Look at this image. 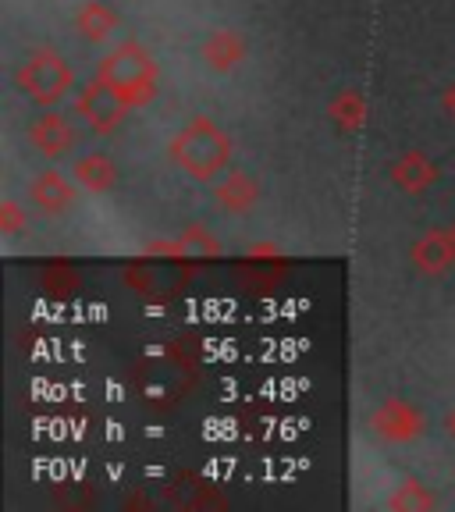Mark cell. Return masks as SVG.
<instances>
[{
	"mask_svg": "<svg viewBox=\"0 0 455 512\" xmlns=\"http://www.w3.org/2000/svg\"><path fill=\"white\" fill-rule=\"evenodd\" d=\"M239 54H242V43L235 40V32H217L214 40L207 43V57H210V64H217V68L235 64Z\"/></svg>",
	"mask_w": 455,
	"mask_h": 512,
	"instance_id": "cell-8",
	"label": "cell"
},
{
	"mask_svg": "<svg viewBox=\"0 0 455 512\" xmlns=\"http://www.w3.org/2000/svg\"><path fill=\"white\" fill-rule=\"evenodd\" d=\"M32 143L40 146L47 157H57V153H64L75 143V128L68 125V118H61V114H43V118L32 125Z\"/></svg>",
	"mask_w": 455,
	"mask_h": 512,
	"instance_id": "cell-4",
	"label": "cell"
},
{
	"mask_svg": "<svg viewBox=\"0 0 455 512\" xmlns=\"http://www.w3.org/2000/svg\"><path fill=\"white\" fill-rule=\"evenodd\" d=\"M100 82H107L111 89H118L128 104L136 100V89H150V57L139 47H121L118 54H111L100 68Z\"/></svg>",
	"mask_w": 455,
	"mask_h": 512,
	"instance_id": "cell-2",
	"label": "cell"
},
{
	"mask_svg": "<svg viewBox=\"0 0 455 512\" xmlns=\"http://www.w3.org/2000/svg\"><path fill=\"white\" fill-rule=\"evenodd\" d=\"M125 104H128V100L118 93V89H111L107 82H96V86H89L86 93H82L79 111L89 118V125L100 128V132H107V128H114L121 121Z\"/></svg>",
	"mask_w": 455,
	"mask_h": 512,
	"instance_id": "cell-3",
	"label": "cell"
},
{
	"mask_svg": "<svg viewBox=\"0 0 455 512\" xmlns=\"http://www.w3.org/2000/svg\"><path fill=\"white\" fill-rule=\"evenodd\" d=\"M388 413L395 416L392 424H388V420H377V424H381V431L388 434V438H409V434H416V416L409 413L406 406H388Z\"/></svg>",
	"mask_w": 455,
	"mask_h": 512,
	"instance_id": "cell-9",
	"label": "cell"
},
{
	"mask_svg": "<svg viewBox=\"0 0 455 512\" xmlns=\"http://www.w3.org/2000/svg\"><path fill=\"white\" fill-rule=\"evenodd\" d=\"M75 175H79V182L86 185V189H107V185L114 182L111 160H104V157L79 160V164H75Z\"/></svg>",
	"mask_w": 455,
	"mask_h": 512,
	"instance_id": "cell-7",
	"label": "cell"
},
{
	"mask_svg": "<svg viewBox=\"0 0 455 512\" xmlns=\"http://www.w3.org/2000/svg\"><path fill=\"white\" fill-rule=\"evenodd\" d=\"M32 192H36V200H40L43 210H68V203L75 200L72 185L64 182L61 175H54V171H43L40 182L32 185Z\"/></svg>",
	"mask_w": 455,
	"mask_h": 512,
	"instance_id": "cell-5",
	"label": "cell"
},
{
	"mask_svg": "<svg viewBox=\"0 0 455 512\" xmlns=\"http://www.w3.org/2000/svg\"><path fill=\"white\" fill-rule=\"evenodd\" d=\"M448 104H452V111H455V93H452V96H448Z\"/></svg>",
	"mask_w": 455,
	"mask_h": 512,
	"instance_id": "cell-12",
	"label": "cell"
},
{
	"mask_svg": "<svg viewBox=\"0 0 455 512\" xmlns=\"http://www.w3.org/2000/svg\"><path fill=\"white\" fill-rule=\"evenodd\" d=\"M452 256H455V239L431 235V239L420 242V249H416V264L424 267V271H441V267H448Z\"/></svg>",
	"mask_w": 455,
	"mask_h": 512,
	"instance_id": "cell-6",
	"label": "cell"
},
{
	"mask_svg": "<svg viewBox=\"0 0 455 512\" xmlns=\"http://www.w3.org/2000/svg\"><path fill=\"white\" fill-rule=\"evenodd\" d=\"M18 82H22V89L32 96V100L50 104V100H57L64 89L72 86V72L64 68V61L57 54H47V50H40V54L29 57V64L22 68Z\"/></svg>",
	"mask_w": 455,
	"mask_h": 512,
	"instance_id": "cell-1",
	"label": "cell"
},
{
	"mask_svg": "<svg viewBox=\"0 0 455 512\" xmlns=\"http://www.w3.org/2000/svg\"><path fill=\"white\" fill-rule=\"evenodd\" d=\"M114 25H118V22H114L104 8H86V15H82V29L89 32V40H104Z\"/></svg>",
	"mask_w": 455,
	"mask_h": 512,
	"instance_id": "cell-10",
	"label": "cell"
},
{
	"mask_svg": "<svg viewBox=\"0 0 455 512\" xmlns=\"http://www.w3.org/2000/svg\"><path fill=\"white\" fill-rule=\"evenodd\" d=\"M221 200L224 203L232 200V207H246V203L253 200V185H249L246 178H239V175L228 178V185L221 189Z\"/></svg>",
	"mask_w": 455,
	"mask_h": 512,
	"instance_id": "cell-11",
	"label": "cell"
}]
</instances>
